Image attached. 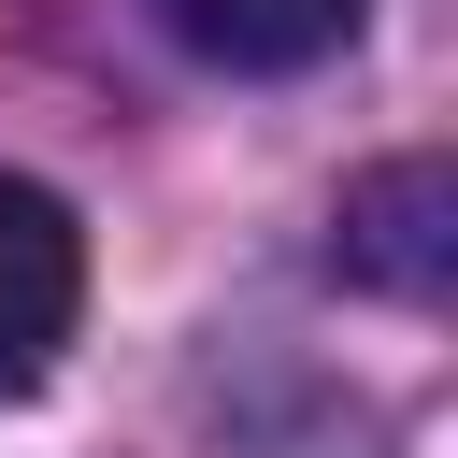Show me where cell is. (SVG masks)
Here are the masks:
<instances>
[{
  "label": "cell",
  "instance_id": "obj_1",
  "mask_svg": "<svg viewBox=\"0 0 458 458\" xmlns=\"http://www.w3.org/2000/svg\"><path fill=\"white\" fill-rule=\"evenodd\" d=\"M72 315H86V229H72L57 186L0 172V401H29L57 372Z\"/></svg>",
  "mask_w": 458,
  "mask_h": 458
},
{
  "label": "cell",
  "instance_id": "obj_2",
  "mask_svg": "<svg viewBox=\"0 0 458 458\" xmlns=\"http://www.w3.org/2000/svg\"><path fill=\"white\" fill-rule=\"evenodd\" d=\"M344 272L386 286V301H429L444 286V172L429 157H401V172H372L344 200Z\"/></svg>",
  "mask_w": 458,
  "mask_h": 458
},
{
  "label": "cell",
  "instance_id": "obj_3",
  "mask_svg": "<svg viewBox=\"0 0 458 458\" xmlns=\"http://www.w3.org/2000/svg\"><path fill=\"white\" fill-rule=\"evenodd\" d=\"M215 72H315L329 43H358L372 0H157Z\"/></svg>",
  "mask_w": 458,
  "mask_h": 458
}]
</instances>
